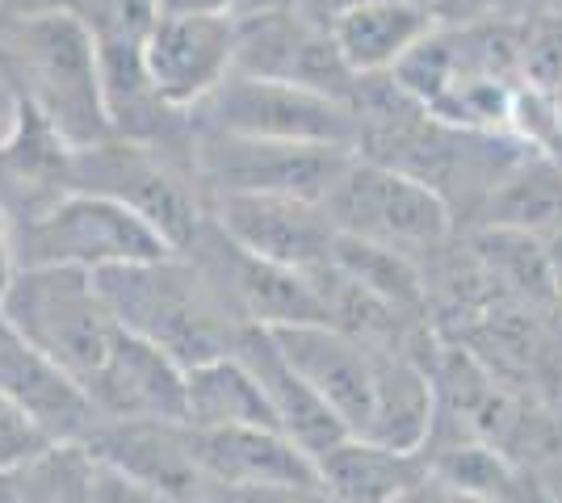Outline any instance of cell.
I'll return each mask as SVG.
<instances>
[{
	"label": "cell",
	"mask_w": 562,
	"mask_h": 503,
	"mask_svg": "<svg viewBox=\"0 0 562 503\" xmlns=\"http://www.w3.org/2000/svg\"><path fill=\"white\" fill-rule=\"evenodd\" d=\"M420 4L437 30H462L495 18V0H420Z\"/></svg>",
	"instance_id": "32"
},
{
	"label": "cell",
	"mask_w": 562,
	"mask_h": 503,
	"mask_svg": "<svg viewBox=\"0 0 562 503\" xmlns=\"http://www.w3.org/2000/svg\"><path fill=\"white\" fill-rule=\"evenodd\" d=\"M0 96H4V84H0Z\"/></svg>",
	"instance_id": "44"
},
{
	"label": "cell",
	"mask_w": 562,
	"mask_h": 503,
	"mask_svg": "<svg viewBox=\"0 0 562 503\" xmlns=\"http://www.w3.org/2000/svg\"><path fill=\"white\" fill-rule=\"evenodd\" d=\"M13 273H18V261H13V240H9V218L0 215V294L13 282Z\"/></svg>",
	"instance_id": "35"
},
{
	"label": "cell",
	"mask_w": 562,
	"mask_h": 503,
	"mask_svg": "<svg viewBox=\"0 0 562 503\" xmlns=\"http://www.w3.org/2000/svg\"><path fill=\"white\" fill-rule=\"evenodd\" d=\"M9 240H13L18 268L71 264V268L101 273L110 264L156 261V256L177 252L135 210H126L122 202H110L101 193L85 190H71L68 197H59L38 218L9 227Z\"/></svg>",
	"instance_id": "5"
},
{
	"label": "cell",
	"mask_w": 562,
	"mask_h": 503,
	"mask_svg": "<svg viewBox=\"0 0 562 503\" xmlns=\"http://www.w3.org/2000/svg\"><path fill=\"white\" fill-rule=\"evenodd\" d=\"M198 503H232V500H223V495H211V500H198Z\"/></svg>",
	"instance_id": "41"
},
{
	"label": "cell",
	"mask_w": 562,
	"mask_h": 503,
	"mask_svg": "<svg viewBox=\"0 0 562 503\" xmlns=\"http://www.w3.org/2000/svg\"><path fill=\"white\" fill-rule=\"evenodd\" d=\"M50 445H55V441H50L47 432L38 428L13 399L0 395V479L18 475L25 461H34L38 454H47Z\"/></svg>",
	"instance_id": "29"
},
{
	"label": "cell",
	"mask_w": 562,
	"mask_h": 503,
	"mask_svg": "<svg viewBox=\"0 0 562 503\" xmlns=\"http://www.w3.org/2000/svg\"><path fill=\"white\" fill-rule=\"evenodd\" d=\"M101 466L156 487L177 503L211 500L214 487L193 449V428L181 420H101L80 441Z\"/></svg>",
	"instance_id": "11"
},
{
	"label": "cell",
	"mask_w": 562,
	"mask_h": 503,
	"mask_svg": "<svg viewBox=\"0 0 562 503\" xmlns=\"http://www.w3.org/2000/svg\"><path fill=\"white\" fill-rule=\"evenodd\" d=\"M546 256H550V277H554V289H559V298H562V231L546 243Z\"/></svg>",
	"instance_id": "36"
},
{
	"label": "cell",
	"mask_w": 562,
	"mask_h": 503,
	"mask_svg": "<svg viewBox=\"0 0 562 503\" xmlns=\"http://www.w3.org/2000/svg\"><path fill=\"white\" fill-rule=\"evenodd\" d=\"M71 151L76 147L25 101H9L0 126V215L9 227L30 222L71 193Z\"/></svg>",
	"instance_id": "13"
},
{
	"label": "cell",
	"mask_w": 562,
	"mask_h": 503,
	"mask_svg": "<svg viewBox=\"0 0 562 503\" xmlns=\"http://www.w3.org/2000/svg\"><path fill=\"white\" fill-rule=\"evenodd\" d=\"M328 261L349 273L352 282L378 294L382 302H391L395 311H416L424 307V277L416 261L398 248H386V243H370V240H357V236H345L336 231V243H331Z\"/></svg>",
	"instance_id": "24"
},
{
	"label": "cell",
	"mask_w": 562,
	"mask_h": 503,
	"mask_svg": "<svg viewBox=\"0 0 562 503\" xmlns=\"http://www.w3.org/2000/svg\"><path fill=\"white\" fill-rule=\"evenodd\" d=\"M361 436L395 449H424L432 436V378L395 348H378L374 411Z\"/></svg>",
	"instance_id": "22"
},
{
	"label": "cell",
	"mask_w": 562,
	"mask_h": 503,
	"mask_svg": "<svg viewBox=\"0 0 562 503\" xmlns=\"http://www.w3.org/2000/svg\"><path fill=\"white\" fill-rule=\"evenodd\" d=\"M18 503H89L93 495V454L71 441V445H50L47 454L25 461L13 475Z\"/></svg>",
	"instance_id": "25"
},
{
	"label": "cell",
	"mask_w": 562,
	"mask_h": 503,
	"mask_svg": "<svg viewBox=\"0 0 562 503\" xmlns=\"http://www.w3.org/2000/svg\"><path fill=\"white\" fill-rule=\"evenodd\" d=\"M273 335L285 361L340 415L349 436H361L374 411L378 344H366L331 323H294V328H273Z\"/></svg>",
	"instance_id": "14"
},
{
	"label": "cell",
	"mask_w": 562,
	"mask_h": 503,
	"mask_svg": "<svg viewBox=\"0 0 562 503\" xmlns=\"http://www.w3.org/2000/svg\"><path fill=\"white\" fill-rule=\"evenodd\" d=\"M101 420H181L186 424V365L172 361L151 340L126 332L117 335L105 365L85 386Z\"/></svg>",
	"instance_id": "15"
},
{
	"label": "cell",
	"mask_w": 562,
	"mask_h": 503,
	"mask_svg": "<svg viewBox=\"0 0 562 503\" xmlns=\"http://www.w3.org/2000/svg\"><path fill=\"white\" fill-rule=\"evenodd\" d=\"M324 210L331 215L336 231L386 243L407 256L446 243L449 227H453V210L446 206L441 193L428 190L424 181L398 172V168L366 160L357 151L324 197Z\"/></svg>",
	"instance_id": "6"
},
{
	"label": "cell",
	"mask_w": 562,
	"mask_h": 503,
	"mask_svg": "<svg viewBox=\"0 0 562 503\" xmlns=\"http://www.w3.org/2000/svg\"><path fill=\"white\" fill-rule=\"evenodd\" d=\"M285 0H232L235 18H252V13H265V9H278Z\"/></svg>",
	"instance_id": "37"
},
{
	"label": "cell",
	"mask_w": 562,
	"mask_h": 503,
	"mask_svg": "<svg viewBox=\"0 0 562 503\" xmlns=\"http://www.w3.org/2000/svg\"><path fill=\"white\" fill-rule=\"evenodd\" d=\"M80 18L97 43H135L143 47L151 25L160 22L156 0H80Z\"/></svg>",
	"instance_id": "27"
},
{
	"label": "cell",
	"mask_w": 562,
	"mask_h": 503,
	"mask_svg": "<svg viewBox=\"0 0 562 503\" xmlns=\"http://www.w3.org/2000/svg\"><path fill=\"white\" fill-rule=\"evenodd\" d=\"M285 4H299V0H285Z\"/></svg>",
	"instance_id": "43"
},
{
	"label": "cell",
	"mask_w": 562,
	"mask_h": 503,
	"mask_svg": "<svg viewBox=\"0 0 562 503\" xmlns=\"http://www.w3.org/2000/svg\"><path fill=\"white\" fill-rule=\"evenodd\" d=\"M235 357L244 361L252 374H257L260 390L269 399V408L278 415L281 432L311 457H324L331 445H340L349 428L340 424V415L311 390L303 374L285 361L273 328H260V323H244L239 340H235Z\"/></svg>",
	"instance_id": "17"
},
{
	"label": "cell",
	"mask_w": 562,
	"mask_h": 503,
	"mask_svg": "<svg viewBox=\"0 0 562 503\" xmlns=\"http://www.w3.org/2000/svg\"><path fill=\"white\" fill-rule=\"evenodd\" d=\"M235 72L315 89L345 105L357 89V76L349 72V64L336 50L328 30L290 4L265 9L252 18H235Z\"/></svg>",
	"instance_id": "9"
},
{
	"label": "cell",
	"mask_w": 562,
	"mask_h": 503,
	"mask_svg": "<svg viewBox=\"0 0 562 503\" xmlns=\"http://www.w3.org/2000/svg\"><path fill=\"white\" fill-rule=\"evenodd\" d=\"M110 311L126 332L151 340L181 365L227 357L239 340V319L223 294L186 252H168L156 261L110 264L93 273Z\"/></svg>",
	"instance_id": "2"
},
{
	"label": "cell",
	"mask_w": 562,
	"mask_h": 503,
	"mask_svg": "<svg viewBox=\"0 0 562 503\" xmlns=\"http://www.w3.org/2000/svg\"><path fill=\"white\" fill-rule=\"evenodd\" d=\"M218 495L232 503H336L324 482H265V487H235Z\"/></svg>",
	"instance_id": "31"
},
{
	"label": "cell",
	"mask_w": 562,
	"mask_h": 503,
	"mask_svg": "<svg viewBox=\"0 0 562 503\" xmlns=\"http://www.w3.org/2000/svg\"><path fill=\"white\" fill-rule=\"evenodd\" d=\"M9 101H13V96H9V93L0 96V126H4V118H9Z\"/></svg>",
	"instance_id": "39"
},
{
	"label": "cell",
	"mask_w": 562,
	"mask_h": 503,
	"mask_svg": "<svg viewBox=\"0 0 562 503\" xmlns=\"http://www.w3.org/2000/svg\"><path fill=\"white\" fill-rule=\"evenodd\" d=\"M0 311L38 353H47L80 386L93 382L122 335V323L110 311L97 277L71 264L18 268L0 294Z\"/></svg>",
	"instance_id": "3"
},
{
	"label": "cell",
	"mask_w": 562,
	"mask_h": 503,
	"mask_svg": "<svg viewBox=\"0 0 562 503\" xmlns=\"http://www.w3.org/2000/svg\"><path fill=\"white\" fill-rule=\"evenodd\" d=\"M0 395L47 432L55 445L85 441L97 424V411L85 386L68 378L47 353H38L0 311Z\"/></svg>",
	"instance_id": "16"
},
{
	"label": "cell",
	"mask_w": 562,
	"mask_h": 503,
	"mask_svg": "<svg viewBox=\"0 0 562 503\" xmlns=\"http://www.w3.org/2000/svg\"><path fill=\"white\" fill-rule=\"evenodd\" d=\"M43 13H80V0H0V18H43Z\"/></svg>",
	"instance_id": "33"
},
{
	"label": "cell",
	"mask_w": 562,
	"mask_h": 503,
	"mask_svg": "<svg viewBox=\"0 0 562 503\" xmlns=\"http://www.w3.org/2000/svg\"><path fill=\"white\" fill-rule=\"evenodd\" d=\"M352 160V147L336 144H281V139H244L193 126L189 172L206 197L218 193H290L324 202L336 176Z\"/></svg>",
	"instance_id": "7"
},
{
	"label": "cell",
	"mask_w": 562,
	"mask_h": 503,
	"mask_svg": "<svg viewBox=\"0 0 562 503\" xmlns=\"http://www.w3.org/2000/svg\"><path fill=\"white\" fill-rule=\"evenodd\" d=\"M441 495H446V503H495V500H479V495H458V491H446V487H441Z\"/></svg>",
	"instance_id": "38"
},
{
	"label": "cell",
	"mask_w": 562,
	"mask_h": 503,
	"mask_svg": "<svg viewBox=\"0 0 562 503\" xmlns=\"http://www.w3.org/2000/svg\"><path fill=\"white\" fill-rule=\"evenodd\" d=\"M193 449L214 495L265 482H319L315 457L281 428H193Z\"/></svg>",
	"instance_id": "18"
},
{
	"label": "cell",
	"mask_w": 562,
	"mask_h": 503,
	"mask_svg": "<svg viewBox=\"0 0 562 503\" xmlns=\"http://www.w3.org/2000/svg\"><path fill=\"white\" fill-rule=\"evenodd\" d=\"M143 64L168 105L193 110L235 72V18H160L143 43Z\"/></svg>",
	"instance_id": "12"
},
{
	"label": "cell",
	"mask_w": 562,
	"mask_h": 503,
	"mask_svg": "<svg viewBox=\"0 0 562 503\" xmlns=\"http://www.w3.org/2000/svg\"><path fill=\"white\" fill-rule=\"evenodd\" d=\"M89 503H177L172 495L156 491V487H143V482L126 479L114 466H101L93 457V495Z\"/></svg>",
	"instance_id": "30"
},
{
	"label": "cell",
	"mask_w": 562,
	"mask_h": 503,
	"mask_svg": "<svg viewBox=\"0 0 562 503\" xmlns=\"http://www.w3.org/2000/svg\"><path fill=\"white\" fill-rule=\"evenodd\" d=\"M487 227H508V231H529V236H546V231H562V164L533 147L520 164L499 181L483 206Z\"/></svg>",
	"instance_id": "23"
},
{
	"label": "cell",
	"mask_w": 562,
	"mask_h": 503,
	"mask_svg": "<svg viewBox=\"0 0 562 503\" xmlns=\"http://www.w3.org/2000/svg\"><path fill=\"white\" fill-rule=\"evenodd\" d=\"M428 470H432L437 487L458 491V495H479V500H495V503H513L516 495L513 466L495 454V449H483V445L446 449L437 461H428Z\"/></svg>",
	"instance_id": "26"
},
{
	"label": "cell",
	"mask_w": 562,
	"mask_h": 503,
	"mask_svg": "<svg viewBox=\"0 0 562 503\" xmlns=\"http://www.w3.org/2000/svg\"><path fill=\"white\" fill-rule=\"evenodd\" d=\"M71 190L101 193L151 222L168 248H186L206 222V202L181 160L135 139H101L71 151Z\"/></svg>",
	"instance_id": "4"
},
{
	"label": "cell",
	"mask_w": 562,
	"mask_h": 503,
	"mask_svg": "<svg viewBox=\"0 0 562 503\" xmlns=\"http://www.w3.org/2000/svg\"><path fill=\"white\" fill-rule=\"evenodd\" d=\"M554 503H562V487H559V495H554Z\"/></svg>",
	"instance_id": "42"
},
{
	"label": "cell",
	"mask_w": 562,
	"mask_h": 503,
	"mask_svg": "<svg viewBox=\"0 0 562 503\" xmlns=\"http://www.w3.org/2000/svg\"><path fill=\"white\" fill-rule=\"evenodd\" d=\"M186 424L189 428H281L257 374L235 353L186 369Z\"/></svg>",
	"instance_id": "21"
},
{
	"label": "cell",
	"mask_w": 562,
	"mask_h": 503,
	"mask_svg": "<svg viewBox=\"0 0 562 503\" xmlns=\"http://www.w3.org/2000/svg\"><path fill=\"white\" fill-rule=\"evenodd\" d=\"M206 215L252 256L315 268L328 261L336 243V222L324 202L290 197V193H218L206 197Z\"/></svg>",
	"instance_id": "10"
},
{
	"label": "cell",
	"mask_w": 562,
	"mask_h": 503,
	"mask_svg": "<svg viewBox=\"0 0 562 503\" xmlns=\"http://www.w3.org/2000/svg\"><path fill=\"white\" fill-rule=\"evenodd\" d=\"M520 84L538 93L562 84V13L520 25Z\"/></svg>",
	"instance_id": "28"
},
{
	"label": "cell",
	"mask_w": 562,
	"mask_h": 503,
	"mask_svg": "<svg viewBox=\"0 0 562 503\" xmlns=\"http://www.w3.org/2000/svg\"><path fill=\"white\" fill-rule=\"evenodd\" d=\"M189 122L198 130L244 135V139H281V144L352 147L357 139L352 110L345 101L248 72L227 76L206 101H198L189 110Z\"/></svg>",
	"instance_id": "8"
},
{
	"label": "cell",
	"mask_w": 562,
	"mask_h": 503,
	"mask_svg": "<svg viewBox=\"0 0 562 503\" xmlns=\"http://www.w3.org/2000/svg\"><path fill=\"white\" fill-rule=\"evenodd\" d=\"M428 30H437L420 0H361L331 22V43L345 55L352 76L391 72Z\"/></svg>",
	"instance_id": "20"
},
{
	"label": "cell",
	"mask_w": 562,
	"mask_h": 503,
	"mask_svg": "<svg viewBox=\"0 0 562 503\" xmlns=\"http://www.w3.org/2000/svg\"><path fill=\"white\" fill-rule=\"evenodd\" d=\"M315 466L336 503H391L432 479L424 449H395L366 436H345L315 457Z\"/></svg>",
	"instance_id": "19"
},
{
	"label": "cell",
	"mask_w": 562,
	"mask_h": 503,
	"mask_svg": "<svg viewBox=\"0 0 562 503\" xmlns=\"http://www.w3.org/2000/svg\"><path fill=\"white\" fill-rule=\"evenodd\" d=\"M550 96H554V110H559V126H562V84H559V89H554Z\"/></svg>",
	"instance_id": "40"
},
{
	"label": "cell",
	"mask_w": 562,
	"mask_h": 503,
	"mask_svg": "<svg viewBox=\"0 0 562 503\" xmlns=\"http://www.w3.org/2000/svg\"><path fill=\"white\" fill-rule=\"evenodd\" d=\"M0 84L38 110L71 147L114 135L101 96L97 38L80 13L0 18Z\"/></svg>",
	"instance_id": "1"
},
{
	"label": "cell",
	"mask_w": 562,
	"mask_h": 503,
	"mask_svg": "<svg viewBox=\"0 0 562 503\" xmlns=\"http://www.w3.org/2000/svg\"><path fill=\"white\" fill-rule=\"evenodd\" d=\"M156 9L160 18H211V13H232V0H156Z\"/></svg>",
	"instance_id": "34"
}]
</instances>
